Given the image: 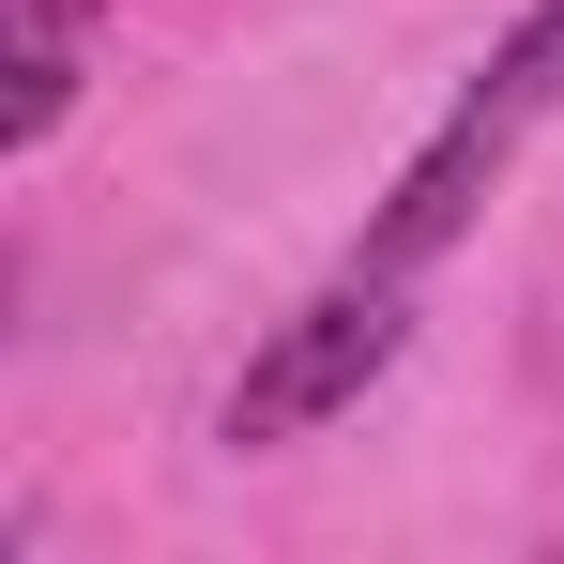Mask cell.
I'll use <instances>...</instances> for the list:
<instances>
[{
	"mask_svg": "<svg viewBox=\"0 0 564 564\" xmlns=\"http://www.w3.org/2000/svg\"><path fill=\"white\" fill-rule=\"evenodd\" d=\"M550 107H564V0H534V15H519V31L473 62V93L443 107V138L397 169V198L367 214V245H351V260H381V275H427V260L473 229V198L519 169V138H534Z\"/></svg>",
	"mask_w": 564,
	"mask_h": 564,
	"instance_id": "cell-1",
	"label": "cell"
},
{
	"mask_svg": "<svg viewBox=\"0 0 564 564\" xmlns=\"http://www.w3.org/2000/svg\"><path fill=\"white\" fill-rule=\"evenodd\" d=\"M397 336H412V275L351 260L336 290H305L275 336L245 351V381L214 397V443H229V458H275V443H305V427H336V412L397 367Z\"/></svg>",
	"mask_w": 564,
	"mask_h": 564,
	"instance_id": "cell-2",
	"label": "cell"
},
{
	"mask_svg": "<svg viewBox=\"0 0 564 564\" xmlns=\"http://www.w3.org/2000/svg\"><path fill=\"white\" fill-rule=\"evenodd\" d=\"M0 15H46V31H77V15H93V0H0Z\"/></svg>",
	"mask_w": 564,
	"mask_h": 564,
	"instance_id": "cell-3",
	"label": "cell"
}]
</instances>
